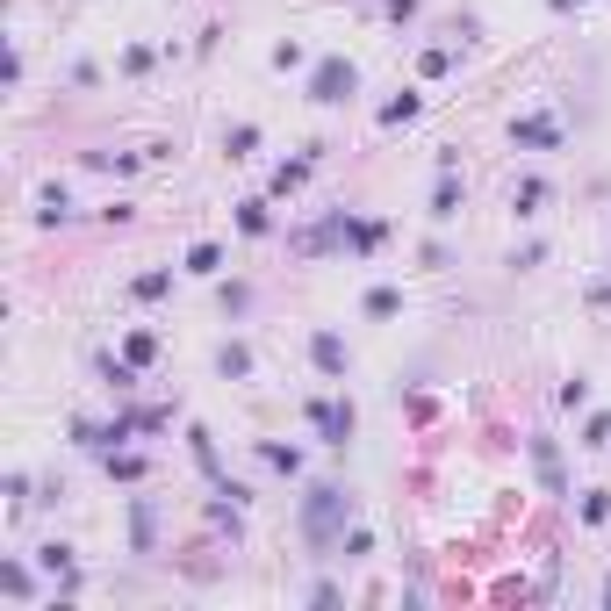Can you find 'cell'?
<instances>
[{"instance_id": "cell-16", "label": "cell", "mask_w": 611, "mask_h": 611, "mask_svg": "<svg viewBox=\"0 0 611 611\" xmlns=\"http://www.w3.org/2000/svg\"><path fill=\"white\" fill-rule=\"evenodd\" d=\"M216 367H223V374H252V353H245V345H223Z\"/></svg>"}, {"instance_id": "cell-18", "label": "cell", "mask_w": 611, "mask_h": 611, "mask_svg": "<svg viewBox=\"0 0 611 611\" xmlns=\"http://www.w3.org/2000/svg\"><path fill=\"white\" fill-rule=\"evenodd\" d=\"M605 518H611V497H605V490H590V497H583V525H605Z\"/></svg>"}, {"instance_id": "cell-11", "label": "cell", "mask_w": 611, "mask_h": 611, "mask_svg": "<svg viewBox=\"0 0 611 611\" xmlns=\"http://www.w3.org/2000/svg\"><path fill=\"white\" fill-rule=\"evenodd\" d=\"M259 461H267V468H281V475H296V468H303V453H296V446H274V439L259 446Z\"/></svg>"}, {"instance_id": "cell-14", "label": "cell", "mask_w": 611, "mask_h": 611, "mask_svg": "<svg viewBox=\"0 0 611 611\" xmlns=\"http://www.w3.org/2000/svg\"><path fill=\"white\" fill-rule=\"evenodd\" d=\"M216 267H223V245H195L188 252V274H216Z\"/></svg>"}, {"instance_id": "cell-12", "label": "cell", "mask_w": 611, "mask_h": 611, "mask_svg": "<svg viewBox=\"0 0 611 611\" xmlns=\"http://www.w3.org/2000/svg\"><path fill=\"white\" fill-rule=\"evenodd\" d=\"M166 288H173V274H137V281H130V296H144V303H159Z\"/></svg>"}, {"instance_id": "cell-20", "label": "cell", "mask_w": 611, "mask_h": 611, "mask_svg": "<svg viewBox=\"0 0 611 611\" xmlns=\"http://www.w3.org/2000/svg\"><path fill=\"white\" fill-rule=\"evenodd\" d=\"M252 144H259V130H252V122H238V130H230V159H245Z\"/></svg>"}, {"instance_id": "cell-6", "label": "cell", "mask_w": 611, "mask_h": 611, "mask_svg": "<svg viewBox=\"0 0 611 611\" xmlns=\"http://www.w3.org/2000/svg\"><path fill=\"white\" fill-rule=\"evenodd\" d=\"M432 216H439V223L461 216V180H453V173H439V188H432Z\"/></svg>"}, {"instance_id": "cell-3", "label": "cell", "mask_w": 611, "mask_h": 611, "mask_svg": "<svg viewBox=\"0 0 611 611\" xmlns=\"http://www.w3.org/2000/svg\"><path fill=\"white\" fill-rule=\"evenodd\" d=\"M309 424H316V439H324V446H345L360 417H353V403H345V396H324V403H309Z\"/></svg>"}, {"instance_id": "cell-8", "label": "cell", "mask_w": 611, "mask_h": 611, "mask_svg": "<svg viewBox=\"0 0 611 611\" xmlns=\"http://www.w3.org/2000/svg\"><path fill=\"white\" fill-rule=\"evenodd\" d=\"M539 202H547V180H532V173H525V180L510 188V209H518V216H532Z\"/></svg>"}, {"instance_id": "cell-19", "label": "cell", "mask_w": 611, "mask_h": 611, "mask_svg": "<svg viewBox=\"0 0 611 611\" xmlns=\"http://www.w3.org/2000/svg\"><path fill=\"white\" fill-rule=\"evenodd\" d=\"M410 115H417V94H396V102L382 108V122H389V130H396V122H410Z\"/></svg>"}, {"instance_id": "cell-15", "label": "cell", "mask_w": 611, "mask_h": 611, "mask_svg": "<svg viewBox=\"0 0 611 611\" xmlns=\"http://www.w3.org/2000/svg\"><path fill=\"white\" fill-rule=\"evenodd\" d=\"M396 309H403L396 288H367V316H396Z\"/></svg>"}, {"instance_id": "cell-9", "label": "cell", "mask_w": 611, "mask_h": 611, "mask_svg": "<svg viewBox=\"0 0 611 611\" xmlns=\"http://www.w3.org/2000/svg\"><path fill=\"white\" fill-rule=\"evenodd\" d=\"M238 230H245V238H267V230H274L267 202H245V209H238Z\"/></svg>"}, {"instance_id": "cell-10", "label": "cell", "mask_w": 611, "mask_h": 611, "mask_svg": "<svg viewBox=\"0 0 611 611\" xmlns=\"http://www.w3.org/2000/svg\"><path fill=\"white\" fill-rule=\"evenodd\" d=\"M151 353H159V338H151V331H130V338H122V360H130V367H144Z\"/></svg>"}, {"instance_id": "cell-17", "label": "cell", "mask_w": 611, "mask_h": 611, "mask_svg": "<svg viewBox=\"0 0 611 611\" xmlns=\"http://www.w3.org/2000/svg\"><path fill=\"white\" fill-rule=\"evenodd\" d=\"M0 590H7V597H29V568L7 561V568H0Z\"/></svg>"}, {"instance_id": "cell-7", "label": "cell", "mask_w": 611, "mask_h": 611, "mask_svg": "<svg viewBox=\"0 0 611 611\" xmlns=\"http://www.w3.org/2000/svg\"><path fill=\"white\" fill-rule=\"evenodd\" d=\"M532 468L547 475V490H561V453H554V439H532Z\"/></svg>"}, {"instance_id": "cell-4", "label": "cell", "mask_w": 611, "mask_h": 611, "mask_svg": "<svg viewBox=\"0 0 611 611\" xmlns=\"http://www.w3.org/2000/svg\"><path fill=\"white\" fill-rule=\"evenodd\" d=\"M309 360H316V374H331V382L353 374V345H345L338 331H309Z\"/></svg>"}, {"instance_id": "cell-13", "label": "cell", "mask_w": 611, "mask_h": 611, "mask_svg": "<svg viewBox=\"0 0 611 611\" xmlns=\"http://www.w3.org/2000/svg\"><path fill=\"white\" fill-rule=\"evenodd\" d=\"M36 561H44L51 576H73V547H58V539H51V547H36Z\"/></svg>"}, {"instance_id": "cell-2", "label": "cell", "mask_w": 611, "mask_h": 611, "mask_svg": "<svg viewBox=\"0 0 611 611\" xmlns=\"http://www.w3.org/2000/svg\"><path fill=\"white\" fill-rule=\"evenodd\" d=\"M353 87H360V73H353V65H345V58H324V65H316V73H309V102H353Z\"/></svg>"}, {"instance_id": "cell-5", "label": "cell", "mask_w": 611, "mask_h": 611, "mask_svg": "<svg viewBox=\"0 0 611 611\" xmlns=\"http://www.w3.org/2000/svg\"><path fill=\"white\" fill-rule=\"evenodd\" d=\"M510 144H532V151H554V144H561V122H554V115H518V122H510Z\"/></svg>"}, {"instance_id": "cell-1", "label": "cell", "mask_w": 611, "mask_h": 611, "mask_svg": "<svg viewBox=\"0 0 611 611\" xmlns=\"http://www.w3.org/2000/svg\"><path fill=\"white\" fill-rule=\"evenodd\" d=\"M345 518H353V497H345V490H309V504H303V532L316 539V547H324V539H331Z\"/></svg>"}]
</instances>
